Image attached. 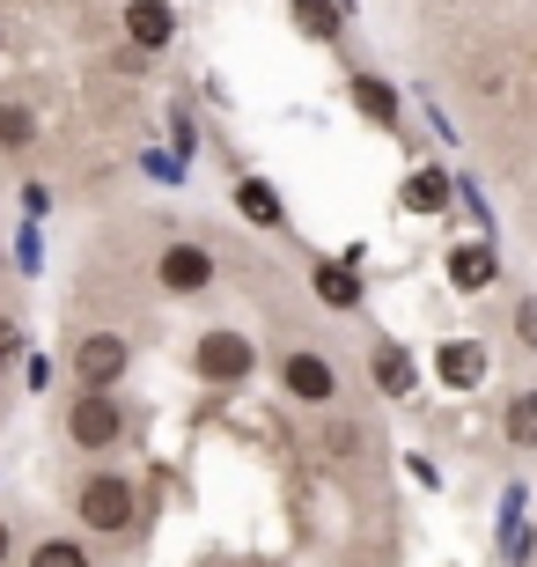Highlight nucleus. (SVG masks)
<instances>
[{
	"label": "nucleus",
	"mask_w": 537,
	"mask_h": 567,
	"mask_svg": "<svg viewBox=\"0 0 537 567\" xmlns=\"http://www.w3.org/2000/svg\"><path fill=\"white\" fill-rule=\"evenodd\" d=\"M450 177H442V169H413V177H405V207H413V214H442V207H450Z\"/></svg>",
	"instance_id": "f8f14e48"
},
{
	"label": "nucleus",
	"mask_w": 537,
	"mask_h": 567,
	"mask_svg": "<svg viewBox=\"0 0 537 567\" xmlns=\"http://www.w3.org/2000/svg\"><path fill=\"white\" fill-rule=\"evenodd\" d=\"M516 332H523V339L537 347V302H523V310H516Z\"/></svg>",
	"instance_id": "aec40b11"
},
{
	"label": "nucleus",
	"mask_w": 537,
	"mask_h": 567,
	"mask_svg": "<svg viewBox=\"0 0 537 567\" xmlns=\"http://www.w3.org/2000/svg\"><path fill=\"white\" fill-rule=\"evenodd\" d=\"M317 295H324L331 310H361V280H353V266H317Z\"/></svg>",
	"instance_id": "dca6fc26"
},
{
	"label": "nucleus",
	"mask_w": 537,
	"mask_h": 567,
	"mask_svg": "<svg viewBox=\"0 0 537 567\" xmlns=\"http://www.w3.org/2000/svg\"><path fill=\"white\" fill-rule=\"evenodd\" d=\"M74 508H82V524L96 530V538H125V530H133V516H141L133 480H118V472H89V480L74 486Z\"/></svg>",
	"instance_id": "f257e3e1"
},
{
	"label": "nucleus",
	"mask_w": 537,
	"mask_h": 567,
	"mask_svg": "<svg viewBox=\"0 0 537 567\" xmlns=\"http://www.w3.org/2000/svg\"><path fill=\"white\" fill-rule=\"evenodd\" d=\"M353 104H361V118L383 133H397V89L383 82V74H353Z\"/></svg>",
	"instance_id": "9d476101"
},
{
	"label": "nucleus",
	"mask_w": 537,
	"mask_h": 567,
	"mask_svg": "<svg viewBox=\"0 0 537 567\" xmlns=\"http://www.w3.org/2000/svg\"><path fill=\"white\" fill-rule=\"evenodd\" d=\"M280 391L302 405H331L339 399V369L324 354H310V347H295V354H280Z\"/></svg>",
	"instance_id": "7ed1b4c3"
},
{
	"label": "nucleus",
	"mask_w": 537,
	"mask_h": 567,
	"mask_svg": "<svg viewBox=\"0 0 537 567\" xmlns=\"http://www.w3.org/2000/svg\"><path fill=\"white\" fill-rule=\"evenodd\" d=\"M125 38L141 44V52H163L177 38V16H169V0H133L125 8Z\"/></svg>",
	"instance_id": "0eeeda50"
},
{
	"label": "nucleus",
	"mask_w": 537,
	"mask_h": 567,
	"mask_svg": "<svg viewBox=\"0 0 537 567\" xmlns=\"http://www.w3.org/2000/svg\"><path fill=\"white\" fill-rule=\"evenodd\" d=\"M192 361H199V377H207V383H244L250 369H258V347H250L244 332H207Z\"/></svg>",
	"instance_id": "423d86ee"
},
{
	"label": "nucleus",
	"mask_w": 537,
	"mask_h": 567,
	"mask_svg": "<svg viewBox=\"0 0 537 567\" xmlns=\"http://www.w3.org/2000/svg\"><path fill=\"white\" fill-rule=\"evenodd\" d=\"M66 435H74V450H111V442L125 435V413L111 391H82V399L66 405Z\"/></svg>",
	"instance_id": "f03ea898"
},
{
	"label": "nucleus",
	"mask_w": 537,
	"mask_h": 567,
	"mask_svg": "<svg viewBox=\"0 0 537 567\" xmlns=\"http://www.w3.org/2000/svg\"><path fill=\"white\" fill-rule=\"evenodd\" d=\"M500 427H508V442H516V450H537V391H516V399H508V413H500Z\"/></svg>",
	"instance_id": "2eb2a0df"
},
{
	"label": "nucleus",
	"mask_w": 537,
	"mask_h": 567,
	"mask_svg": "<svg viewBox=\"0 0 537 567\" xmlns=\"http://www.w3.org/2000/svg\"><path fill=\"white\" fill-rule=\"evenodd\" d=\"M22 147H38V111L0 104V155H22Z\"/></svg>",
	"instance_id": "4468645a"
},
{
	"label": "nucleus",
	"mask_w": 537,
	"mask_h": 567,
	"mask_svg": "<svg viewBox=\"0 0 537 567\" xmlns=\"http://www.w3.org/2000/svg\"><path fill=\"white\" fill-rule=\"evenodd\" d=\"M125 361H133V347H125L118 332H82V347H74V377H82V391H111V383L125 377Z\"/></svg>",
	"instance_id": "20e7f679"
},
{
	"label": "nucleus",
	"mask_w": 537,
	"mask_h": 567,
	"mask_svg": "<svg viewBox=\"0 0 537 567\" xmlns=\"http://www.w3.org/2000/svg\"><path fill=\"white\" fill-rule=\"evenodd\" d=\"M434 377L450 383V391H472V383H486V347H478V339H450V347L434 354Z\"/></svg>",
	"instance_id": "6e6552de"
},
{
	"label": "nucleus",
	"mask_w": 537,
	"mask_h": 567,
	"mask_svg": "<svg viewBox=\"0 0 537 567\" xmlns=\"http://www.w3.org/2000/svg\"><path fill=\"white\" fill-rule=\"evenodd\" d=\"M375 391L383 399H405L413 391V354L405 347H375Z\"/></svg>",
	"instance_id": "ddd939ff"
},
{
	"label": "nucleus",
	"mask_w": 537,
	"mask_h": 567,
	"mask_svg": "<svg viewBox=\"0 0 537 567\" xmlns=\"http://www.w3.org/2000/svg\"><path fill=\"white\" fill-rule=\"evenodd\" d=\"M236 214H244L250 229H280V221H288V207H280V192H272L266 177H244V185H236Z\"/></svg>",
	"instance_id": "1a4fd4ad"
},
{
	"label": "nucleus",
	"mask_w": 537,
	"mask_h": 567,
	"mask_svg": "<svg viewBox=\"0 0 537 567\" xmlns=\"http://www.w3.org/2000/svg\"><path fill=\"white\" fill-rule=\"evenodd\" d=\"M16 347H22V339H16V317H0V361H16Z\"/></svg>",
	"instance_id": "6ab92c4d"
},
{
	"label": "nucleus",
	"mask_w": 537,
	"mask_h": 567,
	"mask_svg": "<svg viewBox=\"0 0 537 567\" xmlns=\"http://www.w3.org/2000/svg\"><path fill=\"white\" fill-rule=\"evenodd\" d=\"M295 22H302L310 38H339V22H347V8H339V0H295Z\"/></svg>",
	"instance_id": "f3484780"
},
{
	"label": "nucleus",
	"mask_w": 537,
	"mask_h": 567,
	"mask_svg": "<svg viewBox=\"0 0 537 567\" xmlns=\"http://www.w3.org/2000/svg\"><path fill=\"white\" fill-rule=\"evenodd\" d=\"M8 553H16V538H8V524H0V567H8Z\"/></svg>",
	"instance_id": "412c9836"
},
{
	"label": "nucleus",
	"mask_w": 537,
	"mask_h": 567,
	"mask_svg": "<svg viewBox=\"0 0 537 567\" xmlns=\"http://www.w3.org/2000/svg\"><path fill=\"white\" fill-rule=\"evenodd\" d=\"M339 8H353V0H339Z\"/></svg>",
	"instance_id": "4be33fe9"
},
{
	"label": "nucleus",
	"mask_w": 537,
	"mask_h": 567,
	"mask_svg": "<svg viewBox=\"0 0 537 567\" xmlns=\"http://www.w3.org/2000/svg\"><path fill=\"white\" fill-rule=\"evenodd\" d=\"M494 274H500V266H494V251H486V244H456V251H450V280H456L464 295L494 288Z\"/></svg>",
	"instance_id": "9b49d317"
},
{
	"label": "nucleus",
	"mask_w": 537,
	"mask_h": 567,
	"mask_svg": "<svg viewBox=\"0 0 537 567\" xmlns=\"http://www.w3.org/2000/svg\"><path fill=\"white\" fill-rule=\"evenodd\" d=\"M155 280H163L169 295H207L214 288V251H207V244H163Z\"/></svg>",
	"instance_id": "39448f33"
},
{
	"label": "nucleus",
	"mask_w": 537,
	"mask_h": 567,
	"mask_svg": "<svg viewBox=\"0 0 537 567\" xmlns=\"http://www.w3.org/2000/svg\"><path fill=\"white\" fill-rule=\"evenodd\" d=\"M30 567H89V553L74 546V538H44V546L30 553Z\"/></svg>",
	"instance_id": "a211bd4d"
}]
</instances>
